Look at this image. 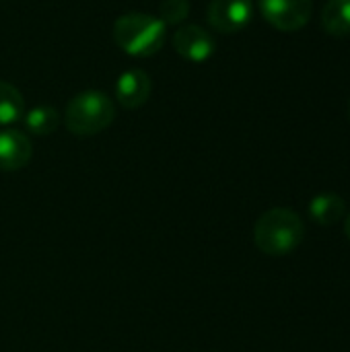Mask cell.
Instances as JSON below:
<instances>
[{
    "instance_id": "6da1fadb",
    "label": "cell",
    "mask_w": 350,
    "mask_h": 352,
    "mask_svg": "<svg viewBox=\"0 0 350 352\" xmlns=\"http://www.w3.org/2000/svg\"><path fill=\"white\" fill-rule=\"evenodd\" d=\"M305 237V225L291 208H270L254 225V241L266 256H287L299 248Z\"/></svg>"
},
{
    "instance_id": "7a4b0ae2",
    "label": "cell",
    "mask_w": 350,
    "mask_h": 352,
    "mask_svg": "<svg viewBox=\"0 0 350 352\" xmlns=\"http://www.w3.org/2000/svg\"><path fill=\"white\" fill-rule=\"evenodd\" d=\"M113 39L128 56L149 58L165 45L167 25L146 12H126L113 23Z\"/></svg>"
},
{
    "instance_id": "3957f363",
    "label": "cell",
    "mask_w": 350,
    "mask_h": 352,
    "mask_svg": "<svg viewBox=\"0 0 350 352\" xmlns=\"http://www.w3.org/2000/svg\"><path fill=\"white\" fill-rule=\"evenodd\" d=\"M116 103L101 91H83L74 95L64 111V124L74 136H93L111 126Z\"/></svg>"
},
{
    "instance_id": "277c9868",
    "label": "cell",
    "mask_w": 350,
    "mask_h": 352,
    "mask_svg": "<svg viewBox=\"0 0 350 352\" xmlns=\"http://www.w3.org/2000/svg\"><path fill=\"white\" fill-rule=\"evenodd\" d=\"M258 6L270 25L285 33L303 29L314 12L311 0H258Z\"/></svg>"
},
{
    "instance_id": "5b68a950",
    "label": "cell",
    "mask_w": 350,
    "mask_h": 352,
    "mask_svg": "<svg viewBox=\"0 0 350 352\" xmlns=\"http://www.w3.org/2000/svg\"><path fill=\"white\" fill-rule=\"evenodd\" d=\"M254 16L252 0H210L206 19L208 25L219 33L243 31Z\"/></svg>"
},
{
    "instance_id": "8992f818",
    "label": "cell",
    "mask_w": 350,
    "mask_h": 352,
    "mask_svg": "<svg viewBox=\"0 0 350 352\" xmlns=\"http://www.w3.org/2000/svg\"><path fill=\"white\" fill-rule=\"evenodd\" d=\"M173 47L175 52L186 58L188 62H206L215 50L217 41L210 31H206L200 25H184L173 33Z\"/></svg>"
},
{
    "instance_id": "52a82bcc",
    "label": "cell",
    "mask_w": 350,
    "mask_h": 352,
    "mask_svg": "<svg viewBox=\"0 0 350 352\" xmlns=\"http://www.w3.org/2000/svg\"><path fill=\"white\" fill-rule=\"evenodd\" d=\"M33 157V144L21 130H0V171H19Z\"/></svg>"
},
{
    "instance_id": "ba28073f",
    "label": "cell",
    "mask_w": 350,
    "mask_h": 352,
    "mask_svg": "<svg viewBox=\"0 0 350 352\" xmlns=\"http://www.w3.org/2000/svg\"><path fill=\"white\" fill-rule=\"evenodd\" d=\"M151 91H153L151 76L140 68L126 70L124 74H120V78L116 82L118 103L126 109H136V107L144 105L151 97Z\"/></svg>"
},
{
    "instance_id": "9c48e42d",
    "label": "cell",
    "mask_w": 350,
    "mask_h": 352,
    "mask_svg": "<svg viewBox=\"0 0 350 352\" xmlns=\"http://www.w3.org/2000/svg\"><path fill=\"white\" fill-rule=\"evenodd\" d=\"M347 202L336 194H320L309 204V214L318 225L330 227L344 219Z\"/></svg>"
},
{
    "instance_id": "30bf717a",
    "label": "cell",
    "mask_w": 350,
    "mask_h": 352,
    "mask_svg": "<svg viewBox=\"0 0 350 352\" xmlns=\"http://www.w3.org/2000/svg\"><path fill=\"white\" fill-rule=\"evenodd\" d=\"M322 27L336 37L350 35V0H328L322 10Z\"/></svg>"
},
{
    "instance_id": "8fae6325",
    "label": "cell",
    "mask_w": 350,
    "mask_h": 352,
    "mask_svg": "<svg viewBox=\"0 0 350 352\" xmlns=\"http://www.w3.org/2000/svg\"><path fill=\"white\" fill-rule=\"evenodd\" d=\"M25 116V101L21 91L6 82L0 80V126H10L19 122Z\"/></svg>"
},
{
    "instance_id": "7c38bea8",
    "label": "cell",
    "mask_w": 350,
    "mask_h": 352,
    "mask_svg": "<svg viewBox=\"0 0 350 352\" xmlns=\"http://www.w3.org/2000/svg\"><path fill=\"white\" fill-rule=\"evenodd\" d=\"M23 120H25V128L35 136H47L56 132V128L60 126V113L56 107L50 105H39L25 111Z\"/></svg>"
},
{
    "instance_id": "4fadbf2b",
    "label": "cell",
    "mask_w": 350,
    "mask_h": 352,
    "mask_svg": "<svg viewBox=\"0 0 350 352\" xmlns=\"http://www.w3.org/2000/svg\"><path fill=\"white\" fill-rule=\"evenodd\" d=\"M190 14V0H163L159 4V19L165 25H179Z\"/></svg>"
},
{
    "instance_id": "5bb4252c",
    "label": "cell",
    "mask_w": 350,
    "mask_h": 352,
    "mask_svg": "<svg viewBox=\"0 0 350 352\" xmlns=\"http://www.w3.org/2000/svg\"><path fill=\"white\" fill-rule=\"evenodd\" d=\"M344 233H347V237L350 239V214L349 219H347V223H344Z\"/></svg>"
},
{
    "instance_id": "9a60e30c",
    "label": "cell",
    "mask_w": 350,
    "mask_h": 352,
    "mask_svg": "<svg viewBox=\"0 0 350 352\" xmlns=\"http://www.w3.org/2000/svg\"><path fill=\"white\" fill-rule=\"evenodd\" d=\"M349 113H350V103H349Z\"/></svg>"
}]
</instances>
